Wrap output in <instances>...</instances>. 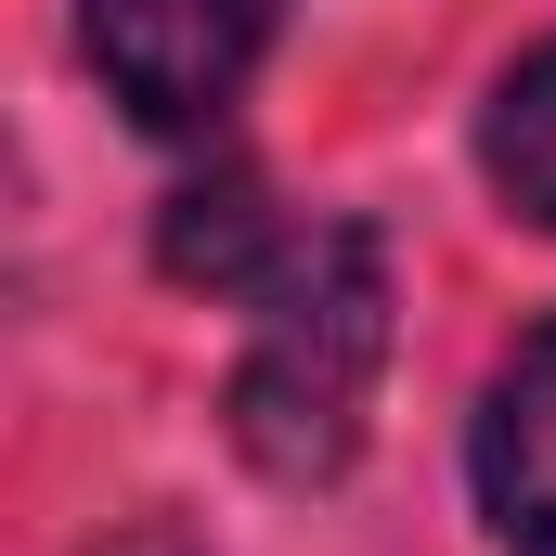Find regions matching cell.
I'll list each match as a JSON object with an SVG mask.
<instances>
[{
  "mask_svg": "<svg viewBox=\"0 0 556 556\" xmlns=\"http://www.w3.org/2000/svg\"><path fill=\"white\" fill-rule=\"evenodd\" d=\"M376 376H389V247L363 220H324L260 285V337L233 363V453L285 492L337 479L363 453Z\"/></svg>",
  "mask_w": 556,
  "mask_h": 556,
  "instance_id": "cell-1",
  "label": "cell"
},
{
  "mask_svg": "<svg viewBox=\"0 0 556 556\" xmlns=\"http://www.w3.org/2000/svg\"><path fill=\"white\" fill-rule=\"evenodd\" d=\"M466 479H479V518L505 556H556V324H531L466 427Z\"/></svg>",
  "mask_w": 556,
  "mask_h": 556,
  "instance_id": "cell-3",
  "label": "cell"
},
{
  "mask_svg": "<svg viewBox=\"0 0 556 556\" xmlns=\"http://www.w3.org/2000/svg\"><path fill=\"white\" fill-rule=\"evenodd\" d=\"M479 168H492V194L556 233V39H531L505 78H492V104H479Z\"/></svg>",
  "mask_w": 556,
  "mask_h": 556,
  "instance_id": "cell-5",
  "label": "cell"
},
{
  "mask_svg": "<svg viewBox=\"0 0 556 556\" xmlns=\"http://www.w3.org/2000/svg\"><path fill=\"white\" fill-rule=\"evenodd\" d=\"M155 260H168L181 285L260 298V285L298 260V233L260 207V181H233V168H220V181H181V194H168V220H155Z\"/></svg>",
  "mask_w": 556,
  "mask_h": 556,
  "instance_id": "cell-4",
  "label": "cell"
},
{
  "mask_svg": "<svg viewBox=\"0 0 556 556\" xmlns=\"http://www.w3.org/2000/svg\"><path fill=\"white\" fill-rule=\"evenodd\" d=\"M78 39L142 130H207L273 52V0H78Z\"/></svg>",
  "mask_w": 556,
  "mask_h": 556,
  "instance_id": "cell-2",
  "label": "cell"
}]
</instances>
